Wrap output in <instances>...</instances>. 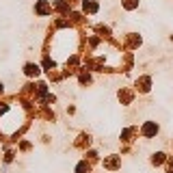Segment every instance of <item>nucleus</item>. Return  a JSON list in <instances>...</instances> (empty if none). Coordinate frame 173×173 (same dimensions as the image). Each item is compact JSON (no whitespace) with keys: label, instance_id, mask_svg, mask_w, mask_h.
<instances>
[{"label":"nucleus","instance_id":"f257e3e1","mask_svg":"<svg viewBox=\"0 0 173 173\" xmlns=\"http://www.w3.org/2000/svg\"><path fill=\"white\" fill-rule=\"evenodd\" d=\"M158 132V128L154 126V123H147V126L143 128V134H147V136H150V134H156Z\"/></svg>","mask_w":173,"mask_h":173},{"label":"nucleus","instance_id":"f03ea898","mask_svg":"<svg viewBox=\"0 0 173 173\" xmlns=\"http://www.w3.org/2000/svg\"><path fill=\"white\" fill-rule=\"evenodd\" d=\"M26 74H28V76H37V74H39V67H37V65H26Z\"/></svg>","mask_w":173,"mask_h":173},{"label":"nucleus","instance_id":"7ed1b4c3","mask_svg":"<svg viewBox=\"0 0 173 173\" xmlns=\"http://www.w3.org/2000/svg\"><path fill=\"white\" fill-rule=\"evenodd\" d=\"M48 11H50V7H48L45 2H39V5H37V13H41V15H45Z\"/></svg>","mask_w":173,"mask_h":173},{"label":"nucleus","instance_id":"20e7f679","mask_svg":"<svg viewBox=\"0 0 173 173\" xmlns=\"http://www.w3.org/2000/svg\"><path fill=\"white\" fill-rule=\"evenodd\" d=\"M85 11L93 13V11H97V5H95V2H91V0H89V2H85Z\"/></svg>","mask_w":173,"mask_h":173},{"label":"nucleus","instance_id":"39448f33","mask_svg":"<svg viewBox=\"0 0 173 173\" xmlns=\"http://www.w3.org/2000/svg\"><path fill=\"white\" fill-rule=\"evenodd\" d=\"M78 173H89V167H87L85 162H80V164H78Z\"/></svg>","mask_w":173,"mask_h":173},{"label":"nucleus","instance_id":"423d86ee","mask_svg":"<svg viewBox=\"0 0 173 173\" xmlns=\"http://www.w3.org/2000/svg\"><path fill=\"white\" fill-rule=\"evenodd\" d=\"M136 7V0H126V9H134Z\"/></svg>","mask_w":173,"mask_h":173},{"label":"nucleus","instance_id":"0eeeda50","mask_svg":"<svg viewBox=\"0 0 173 173\" xmlns=\"http://www.w3.org/2000/svg\"><path fill=\"white\" fill-rule=\"evenodd\" d=\"M162 156H164V154H156V156H154V164H160V162H162Z\"/></svg>","mask_w":173,"mask_h":173},{"label":"nucleus","instance_id":"6e6552de","mask_svg":"<svg viewBox=\"0 0 173 173\" xmlns=\"http://www.w3.org/2000/svg\"><path fill=\"white\" fill-rule=\"evenodd\" d=\"M169 169H171V173H173V162H171V167H169Z\"/></svg>","mask_w":173,"mask_h":173},{"label":"nucleus","instance_id":"1a4fd4ad","mask_svg":"<svg viewBox=\"0 0 173 173\" xmlns=\"http://www.w3.org/2000/svg\"><path fill=\"white\" fill-rule=\"evenodd\" d=\"M0 93H2V85H0Z\"/></svg>","mask_w":173,"mask_h":173}]
</instances>
